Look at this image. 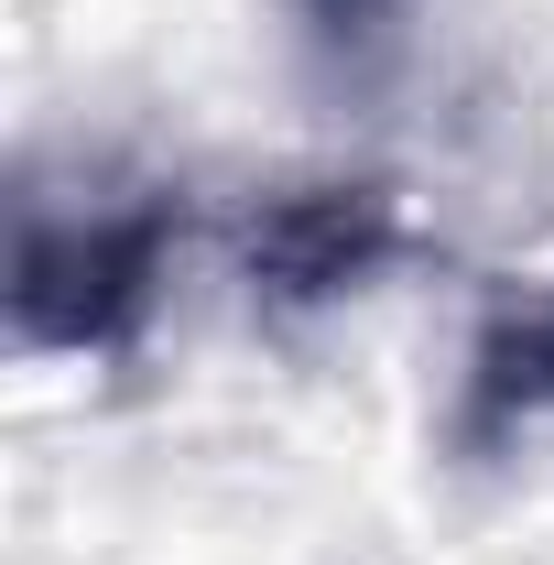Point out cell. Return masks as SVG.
Instances as JSON below:
<instances>
[{
	"label": "cell",
	"mask_w": 554,
	"mask_h": 565,
	"mask_svg": "<svg viewBox=\"0 0 554 565\" xmlns=\"http://www.w3.org/2000/svg\"><path fill=\"white\" fill-rule=\"evenodd\" d=\"M533 424H554V282L522 294V305H500L468 338V381H457L446 435H457V457H500Z\"/></svg>",
	"instance_id": "3"
},
{
	"label": "cell",
	"mask_w": 554,
	"mask_h": 565,
	"mask_svg": "<svg viewBox=\"0 0 554 565\" xmlns=\"http://www.w3.org/2000/svg\"><path fill=\"white\" fill-rule=\"evenodd\" d=\"M392 11H403V0H305L316 44H338V55H370V44L392 33Z\"/></svg>",
	"instance_id": "4"
},
{
	"label": "cell",
	"mask_w": 554,
	"mask_h": 565,
	"mask_svg": "<svg viewBox=\"0 0 554 565\" xmlns=\"http://www.w3.org/2000/svg\"><path fill=\"white\" fill-rule=\"evenodd\" d=\"M185 239V196L174 185H120V196H55V185H22L11 196V338L44 359H109L131 349L163 305V262Z\"/></svg>",
	"instance_id": "1"
},
{
	"label": "cell",
	"mask_w": 554,
	"mask_h": 565,
	"mask_svg": "<svg viewBox=\"0 0 554 565\" xmlns=\"http://www.w3.org/2000/svg\"><path fill=\"white\" fill-rule=\"evenodd\" d=\"M403 250L392 185H283L251 217V282L262 305H338Z\"/></svg>",
	"instance_id": "2"
}]
</instances>
